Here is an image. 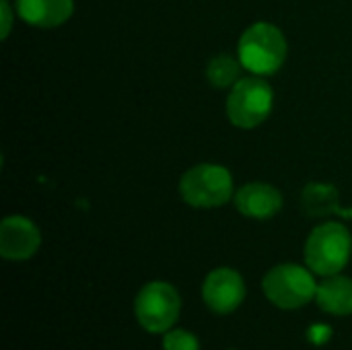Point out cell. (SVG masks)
<instances>
[{
  "label": "cell",
  "mask_w": 352,
  "mask_h": 350,
  "mask_svg": "<svg viewBox=\"0 0 352 350\" xmlns=\"http://www.w3.org/2000/svg\"><path fill=\"white\" fill-rule=\"evenodd\" d=\"M272 103L274 93L264 78H243L231 87V93L227 97V118L237 128L250 130L268 120Z\"/></svg>",
  "instance_id": "cell-4"
},
{
  "label": "cell",
  "mask_w": 352,
  "mask_h": 350,
  "mask_svg": "<svg viewBox=\"0 0 352 350\" xmlns=\"http://www.w3.org/2000/svg\"><path fill=\"white\" fill-rule=\"evenodd\" d=\"M39 229L25 217H6L0 225V254L4 260L23 262L39 250Z\"/></svg>",
  "instance_id": "cell-8"
},
{
  "label": "cell",
  "mask_w": 352,
  "mask_h": 350,
  "mask_svg": "<svg viewBox=\"0 0 352 350\" xmlns=\"http://www.w3.org/2000/svg\"><path fill=\"white\" fill-rule=\"evenodd\" d=\"M318 305L332 316H351L352 314V278L349 276H326L322 285H318L316 293Z\"/></svg>",
  "instance_id": "cell-11"
},
{
  "label": "cell",
  "mask_w": 352,
  "mask_h": 350,
  "mask_svg": "<svg viewBox=\"0 0 352 350\" xmlns=\"http://www.w3.org/2000/svg\"><path fill=\"white\" fill-rule=\"evenodd\" d=\"M163 350H200V344L194 334L186 330H173L165 334Z\"/></svg>",
  "instance_id": "cell-14"
},
{
  "label": "cell",
  "mask_w": 352,
  "mask_h": 350,
  "mask_svg": "<svg viewBox=\"0 0 352 350\" xmlns=\"http://www.w3.org/2000/svg\"><path fill=\"white\" fill-rule=\"evenodd\" d=\"M264 295L280 309H299L307 305L316 293L318 285L309 270L297 264L274 266L262 283Z\"/></svg>",
  "instance_id": "cell-5"
},
{
  "label": "cell",
  "mask_w": 352,
  "mask_h": 350,
  "mask_svg": "<svg viewBox=\"0 0 352 350\" xmlns=\"http://www.w3.org/2000/svg\"><path fill=\"white\" fill-rule=\"evenodd\" d=\"M235 206L243 217L260 221L272 219L283 208V194L270 184L254 182L235 194Z\"/></svg>",
  "instance_id": "cell-9"
},
{
  "label": "cell",
  "mask_w": 352,
  "mask_h": 350,
  "mask_svg": "<svg viewBox=\"0 0 352 350\" xmlns=\"http://www.w3.org/2000/svg\"><path fill=\"white\" fill-rule=\"evenodd\" d=\"M241 68H243L241 60H237L233 56H227V54H221V56H217V58H212L208 62L206 76H208L212 87L227 89V87H231V85H235L239 80Z\"/></svg>",
  "instance_id": "cell-13"
},
{
  "label": "cell",
  "mask_w": 352,
  "mask_h": 350,
  "mask_svg": "<svg viewBox=\"0 0 352 350\" xmlns=\"http://www.w3.org/2000/svg\"><path fill=\"white\" fill-rule=\"evenodd\" d=\"M74 2L72 0H16L19 17L41 29H52L66 23L72 17Z\"/></svg>",
  "instance_id": "cell-10"
},
{
  "label": "cell",
  "mask_w": 352,
  "mask_h": 350,
  "mask_svg": "<svg viewBox=\"0 0 352 350\" xmlns=\"http://www.w3.org/2000/svg\"><path fill=\"white\" fill-rule=\"evenodd\" d=\"M237 52L243 68L256 76H268L285 64L287 41L278 27L270 23H256L243 31Z\"/></svg>",
  "instance_id": "cell-1"
},
{
  "label": "cell",
  "mask_w": 352,
  "mask_h": 350,
  "mask_svg": "<svg viewBox=\"0 0 352 350\" xmlns=\"http://www.w3.org/2000/svg\"><path fill=\"white\" fill-rule=\"evenodd\" d=\"M0 12H2V39H6L10 33V25H12V12L8 6V0L0 2Z\"/></svg>",
  "instance_id": "cell-15"
},
{
  "label": "cell",
  "mask_w": 352,
  "mask_h": 350,
  "mask_svg": "<svg viewBox=\"0 0 352 350\" xmlns=\"http://www.w3.org/2000/svg\"><path fill=\"white\" fill-rule=\"evenodd\" d=\"M340 196L332 184H309L303 190L301 206L307 217H352V210H340Z\"/></svg>",
  "instance_id": "cell-12"
},
{
  "label": "cell",
  "mask_w": 352,
  "mask_h": 350,
  "mask_svg": "<svg viewBox=\"0 0 352 350\" xmlns=\"http://www.w3.org/2000/svg\"><path fill=\"white\" fill-rule=\"evenodd\" d=\"M202 295H204V303L214 314H231L243 303L245 285L239 272L231 268H217L206 276Z\"/></svg>",
  "instance_id": "cell-7"
},
{
  "label": "cell",
  "mask_w": 352,
  "mask_h": 350,
  "mask_svg": "<svg viewBox=\"0 0 352 350\" xmlns=\"http://www.w3.org/2000/svg\"><path fill=\"white\" fill-rule=\"evenodd\" d=\"M179 194L194 208H217L231 200L233 177L223 165L202 163L182 175Z\"/></svg>",
  "instance_id": "cell-3"
},
{
  "label": "cell",
  "mask_w": 352,
  "mask_h": 350,
  "mask_svg": "<svg viewBox=\"0 0 352 350\" xmlns=\"http://www.w3.org/2000/svg\"><path fill=\"white\" fill-rule=\"evenodd\" d=\"M134 311L138 324L153 334L167 332L179 318L182 299L169 283H148L136 297Z\"/></svg>",
  "instance_id": "cell-6"
},
{
  "label": "cell",
  "mask_w": 352,
  "mask_h": 350,
  "mask_svg": "<svg viewBox=\"0 0 352 350\" xmlns=\"http://www.w3.org/2000/svg\"><path fill=\"white\" fill-rule=\"evenodd\" d=\"M330 336H332V330H330L328 326H314V328L309 330V338H311V342H316V344H322V342L330 340Z\"/></svg>",
  "instance_id": "cell-16"
},
{
  "label": "cell",
  "mask_w": 352,
  "mask_h": 350,
  "mask_svg": "<svg viewBox=\"0 0 352 350\" xmlns=\"http://www.w3.org/2000/svg\"><path fill=\"white\" fill-rule=\"evenodd\" d=\"M352 237L340 223H326L311 231L305 243V262L309 270L322 276L338 274L351 260Z\"/></svg>",
  "instance_id": "cell-2"
}]
</instances>
